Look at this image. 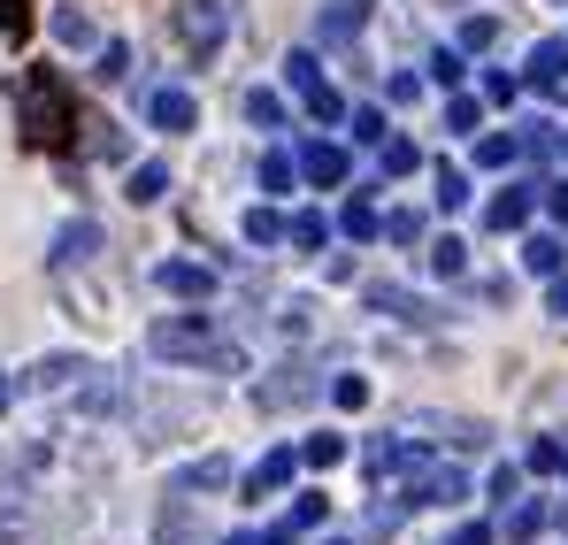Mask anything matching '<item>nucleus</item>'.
Wrapping results in <instances>:
<instances>
[{
  "label": "nucleus",
  "instance_id": "1",
  "mask_svg": "<svg viewBox=\"0 0 568 545\" xmlns=\"http://www.w3.org/2000/svg\"><path fill=\"white\" fill-rule=\"evenodd\" d=\"M146 346L162 354V362H192V369H246V354L215 331V315H162L154 331H146Z\"/></svg>",
  "mask_w": 568,
  "mask_h": 545
},
{
  "label": "nucleus",
  "instance_id": "2",
  "mask_svg": "<svg viewBox=\"0 0 568 545\" xmlns=\"http://www.w3.org/2000/svg\"><path fill=\"white\" fill-rule=\"evenodd\" d=\"M16 123H23V139L31 147H70L78 139V108H70V92L54 70H31L23 92H16Z\"/></svg>",
  "mask_w": 568,
  "mask_h": 545
},
{
  "label": "nucleus",
  "instance_id": "3",
  "mask_svg": "<svg viewBox=\"0 0 568 545\" xmlns=\"http://www.w3.org/2000/svg\"><path fill=\"white\" fill-rule=\"evenodd\" d=\"M223 23H231L223 0H178V39H185V54H200V62L223 47Z\"/></svg>",
  "mask_w": 568,
  "mask_h": 545
},
{
  "label": "nucleus",
  "instance_id": "4",
  "mask_svg": "<svg viewBox=\"0 0 568 545\" xmlns=\"http://www.w3.org/2000/svg\"><path fill=\"white\" fill-rule=\"evenodd\" d=\"M369 8H377V0H323V8H315V39H323V47H354V39L369 31Z\"/></svg>",
  "mask_w": 568,
  "mask_h": 545
},
{
  "label": "nucleus",
  "instance_id": "5",
  "mask_svg": "<svg viewBox=\"0 0 568 545\" xmlns=\"http://www.w3.org/2000/svg\"><path fill=\"white\" fill-rule=\"evenodd\" d=\"M523 85L530 92H568V39H538V47H530Z\"/></svg>",
  "mask_w": 568,
  "mask_h": 545
},
{
  "label": "nucleus",
  "instance_id": "6",
  "mask_svg": "<svg viewBox=\"0 0 568 545\" xmlns=\"http://www.w3.org/2000/svg\"><path fill=\"white\" fill-rule=\"evenodd\" d=\"M292 170H300L307 184H323V192H331V184H346V170H354V162H346V147H331V139H307V147L292 154Z\"/></svg>",
  "mask_w": 568,
  "mask_h": 545
},
{
  "label": "nucleus",
  "instance_id": "7",
  "mask_svg": "<svg viewBox=\"0 0 568 545\" xmlns=\"http://www.w3.org/2000/svg\"><path fill=\"white\" fill-rule=\"evenodd\" d=\"M93 254H100V223H93V215L62 223V231H54V246H47V262H54V270H78V262H93Z\"/></svg>",
  "mask_w": 568,
  "mask_h": 545
},
{
  "label": "nucleus",
  "instance_id": "8",
  "mask_svg": "<svg viewBox=\"0 0 568 545\" xmlns=\"http://www.w3.org/2000/svg\"><path fill=\"white\" fill-rule=\"evenodd\" d=\"M154 284H162L170 300H192V307H200V300L215 292V270H207V262H185V254H178V262H162V270H154Z\"/></svg>",
  "mask_w": 568,
  "mask_h": 545
},
{
  "label": "nucleus",
  "instance_id": "9",
  "mask_svg": "<svg viewBox=\"0 0 568 545\" xmlns=\"http://www.w3.org/2000/svg\"><path fill=\"white\" fill-rule=\"evenodd\" d=\"M530 208H538V184H507L484 200V223L491 231H530Z\"/></svg>",
  "mask_w": 568,
  "mask_h": 545
},
{
  "label": "nucleus",
  "instance_id": "10",
  "mask_svg": "<svg viewBox=\"0 0 568 545\" xmlns=\"http://www.w3.org/2000/svg\"><path fill=\"white\" fill-rule=\"evenodd\" d=\"M146 123H154V131H192V123H200V100H192L185 85H154V100H146Z\"/></svg>",
  "mask_w": 568,
  "mask_h": 545
},
{
  "label": "nucleus",
  "instance_id": "11",
  "mask_svg": "<svg viewBox=\"0 0 568 545\" xmlns=\"http://www.w3.org/2000/svg\"><path fill=\"white\" fill-rule=\"evenodd\" d=\"M423 461H430V446H415V438H377V446H369V476H415V468H423Z\"/></svg>",
  "mask_w": 568,
  "mask_h": 545
},
{
  "label": "nucleus",
  "instance_id": "12",
  "mask_svg": "<svg viewBox=\"0 0 568 545\" xmlns=\"http://www.w3.org/2000/svg\"><path fill=\"white\" fill-rule=\"evenodd\" d=\"M292 468H300V454H292V446L262 454L254 468H246V492H254V499H270V492H284V484H292Z\"/></svg>",
  "mask_w": 568,
  "mask_h": 545
},
{
  "label": "nucleus",
  "instance_id": "13",
  "mask_svg": "<svg viewBox=\"0 0 568 545\" xmlns=\"http://www.w3.org/2000/svg\"><path fill=\"white\" fill-rule=\"evenodd\" d=\"M369 307H377V315H399V323H438V307H430V300H415V292H399V284H377V292H369Z\"/></svg>",
  "mask_w": 568,
  "mask_h": 545
},
{
  "label": "nucleus",
  "instance_id": "14",
  "mask_svg": "<svg viewBox=\"0 0 568 545\" xmlns=\"http://www.w3.org/2000/svg\"><path fill=\"white\" fill-rule=\"evenodd\" d=\"M223 484H231V461H192V468H178V476H170V499H185V492H223Z\"/></svg>",
  "mask_w": 568,
  "mask_h": 545
},
{
  "label": "nucleus",
  "instance_id": "15",
  "mask_svg": "<svg viewBox=\"0 0 568 545\" xmlns=\"http://www.w3.org/2000/svg\"><path fill=\"white\" fill-rule=\"evenodd\" d=\"M85 376V354H47V362H31V392H62V384H78Z\"/></svg>",
  "mask_w": 568,
  "mask_h": 545
},
{
  "label": "nucleus",
  "instance_id": "16",
  "mask_svg": "<svg viewBox=\"0 0 568 545\" xmlns=\"http://www.w3.org/2000/svg\"><path fill=\"white\" fill-rule=\"evenodd\" d=\"M315 384H307V369H277L270 384H254V407H292V400H307Z\"/></svg>",
  "mask_w": 568,
  "mask_h": 545
},
{
  "label": "nucleus",
  "instance_id": "17",
  "mask_svg": "<svg viewBox=\"0 0 568 545\" xmlns=\"http://www.w3.org/2000/svg\"><path fill=\"white\" fill-rule=\"evenodd\" d=\"M561 262H568V246L554 231H530V239H523V270L530 276H561Z\"/></svg>",
  "mask_w": 568,
  "mask_h": 545
},
{
  "label": "nucleus",
  "instance_id": "18",
  "mask_svg": "<svg viewBox=\"0 0 568 545\" xmlns=\"http://www.w3.org/2000/svg\"><path fill=\"white\" fill-rule=\"evenodd\" d=\"M515 162H523V139L515 131H484L476 139V170H515Z\"/></svg>",
  "mask_w": 568,
  "mask_h": 545
},
{
  "label": "nucleus",
  "instance_id": "19",
  "mask_svg": "<svg viewBox=\"0 0 568 545\" xmlns=\"http://www.w3.org/2000/svg\"><path fill=\"white\" fill-rule=\"evenodd\" d=\"M338 231H346L354 246H369V239H377V231H384L377 200H346V208H338Z\"/></svg>",
  "mask_w": 568,
  "mask_h": 545
},
{
  "label": "nucleus",
  "instance_id": "20",
  "mask_svg": "<svg viewBox=\"0 0 568 545\" xmlns=\"http://www.w3.org/2000/svg\"><path fill=\"white\" fill-rule=\"evenodd\" d=\"M284 85L300 92V100H307V92H323V85H331V78H323V62H315V47H300V54H284Z\"/></svg>",
  "mask_w": 568,
  "mask_h": 545
},
{
  "label": "nucleus",
  "instance_id": "21",
  "mask_svg": "<svg viewBox=\"0 0 568 545\" xmlns=\"http://www.w3.org/2000/svg\"><path fill=\"white\" fill-rule=\"evenodd\" d=\"M331 239V223L315 215V208H300V215H284V246H300V254H315Z\"/></svg>",
  "mask_w": 568,
  "mask_h": 545
},
{
  "label": "nucleus",
  "instance_id": "22",
  "mask_svg": "<svg viewBox=\"0 0 568 545\" xmlns=\"http://www.w3.org/2000/svg\"><path fill=\"white\" fill-rule=\"evenodd\" d=\"M538 531H546V499H523V492H515V507H507V538L530 545Z\"/></svg>",
  "mask_w": 568,
  "mask_h": 545
},
{
  "label": "nucleus",
  "instance_id": "23",
  "mask_svg": "<svg viewBox=\"0 0 568 545\" xmlns=\"http://www.w3.org/2000/svg\"><path fill=\"white\" fill-rule=\"evenodd\" d=\"M415 162H423L415 139H377V170L384 178H415Z\"/></svg>",
  "mask_w": 568,
  "mask_h": 545
},
{
  "label": "nucleus",
  "instance_id": "24",
  "mask_svg": "<svg viewBox=\"0 0 568 545\" xmlns=\"http://www.w3.org/2000/svg\"><path fill=\"white\" fill-rule=\"evenodd\" d=\"M162 192H170V162H139V170H131V200H139V208H154Z\"/></svg>",
  "mask_w": 568,
  "mask_h": 545
},
{
  "label": "nucleus",
  "instance_id": "25",
  "mask_svg": "<svg viewBox=\"0 0 568 545\" xmlns=\"http://www.w3.org/2000/svg\"><path fill=\"white\" fill-rule=\"evenodd\" d=\"M338 461H346V438H338V431H315V438L300 446V468H338Z\"/></svg>",
  "mask_w": 568,
  "mask_h": 545
},
{
  "label": "nucleus",
  "instance_id": "26",
  "mask_svg": "<svg viewBox=\"0 0 568 545\" xmlns=\"http://www.w3.org/2000/svg\"><path fill=\"white\" fill-rule=\"evenodd\" d=\"M47 23H54V39H62V47H93V16H85V8H54Z\"/></svg>",
  "mask_w": 568,
  "mask_h": 545
},
{
  "label": "nucleus",
  "instance_id": "27",
  "mask_svg": "<svg viewBox=\"0 0 568 545\" xmlns=\"http://www.w3.org/2000/svg\"><path fill=\"white\" fill-rule=\"evenodd\" d=\"M377 239H392V246H423V208H392Z\"/></svg>",
  "mask_w": 568,
  "mask_h": 545
},
{
  "label": "nucleus",
  "instance_id": "28",
  "mask_svg": "<svg viewBox=\"0 0 568 545\" xmlns=\"http://www.w3.org/2000/svg\"><path fill=\"white\" fill-rule=\"evenodd\" d=\"M323 515H331V499H323V492H300V499H292V515H284V531L300 538V531H315Z\"/></svg>",
  "mask_w": 568,
  "mask_h": 545
},
{
  "label": "nucleus",
  "instance_id": "29",
  "mask_svg": "<svg viewBox=\"0 0 568 545\" xmlns=\"http://www.w3.org/2000/svg\"><path fill=\"white\" fill-rule=\"evenodd\" d=\"M246 239L254 246H284V215L277 208H246Z\"/></svg>",
  "mask_w": 568,
  "mask_h": 545
},
{
  "label": "nucleus",
  "instance_id": "30",
  "mask_svg": "<svg viewBox=\"0 0 568 545\" xmlns=\"http://www.w3.org/2000/svg\"><path fill=\"white\" fill-rule=\"evenodd\" d=\"M246 123H262V131H284V100H277V92H246Z\"/></svg>",
  "mask_w": 568,
  "mask_h": 545
},
{
  "label": "nucleus",
  "instance_id": "31",
  "mask_svg": "<svg viewBox=\"0 0 568 545\" xmlns=\"http://www.w3.org/2000/svg\"><path fill=\"white\" fill-rule=\"evenodd\" d=\"M430 78H438L446 92L462 85V78H469V62H462V47H438V54H430Z\"/></svg>",
  "mask_w": 568,
  "mask_h": 545
},
{
  "label": "nucleus",
  "instance_id": "32",
  "mask_svg": "<svg viewBox=\"0 0 568 545\" xmlns=\"http://www.w3.org/2000/svg\"><path fill=\"white\" fill-rule=\"evenodd\" d=\"M430 270H438V276H462V270H469V246H462V239H438V246H430Z\"/></svg>",
  "mask_w": 568,
  "mask_h": 545
},
{
  "label": "nucleus",
  "instance_id": "33",
  "mask_svg": "<svg viewBox=\"0 0 568 545\" xmlns=\"http://www.w3.org/2000/svg\"><path fill=\"white\" fill-rule=\"evenodd\" d=\"M523 468H530V476H561V438H538V446L523 454Z\"/></svg>",
  "mask_w": 568,
  "mask_h": 545
},
{
  "label": "nucleus",
  "instance_id": "34",
  "mask_svg": "<svg viewBox=\"0 0 568 545\" xmlns=\"http://www.w3.org/2000/svg\"><path fill=\"white\" fill-rule=\"evenodd\" d=\"M292 178H300L292 154H262V192H292Z\"/></svg>",
  "mask_w": 568,
  "mask_h": 545
},
{
  "label": "nucleus",
  "instance_id": "35",
  "mask_svg": "<svg viewBox=\"0 0 568 545\" xmlns=\"http://www.w3.org/2000/svg\"><path fill=\"white\" fill-rule=\"evenodd\" d=\"M476 123H484V108H476L469 92H454L446 100V131H476Z\"/></svg>",
  "mask_w": 568,
  "mask_h": 545
},
{
  "label": "nucleus",
  "instance_id": "36",
  "mask_svg": "<svg viewBox=\"0 0 568 545\" xmlns=\"http://www.w3.org/2000/svg\"><path fill=\"white\" fill-rule=\"evenodd\" d=\"M438 208H446V215L469 208V178H462V170H438Z\"/></svg>",
  "mask_w": 568,
  "mask_h": 545
},
{
  "label": "nucleus",
  "instance_id": "37",
  "mask_svg": "<svg viewBox=\"0 0 568 545\" xmlns=\"http://www.w3.org/2000/svg\"><path fill=\"white\" fill-rule=\"evenodd\" d=\"M491 39H499V23H491V16H469V23H462V54H484Z\"/></svg>",
  "mask_w": 568,
  "mask_h": 545
},
{
  "label": "nucleus",
  "instance_id": "38",
  "mask_svg": "<svg viewBox=\"0 0 568 545\" xmlns=\"http://www.w3.org/2000/svg\"><path fill=\"white\" fill-rule=\"evenodd\" d=\"M399 523H407V499H377V507H369V531H377V538H392Z\"/></svg>",
  "mask_w": 568,
  "mask_h": 545
},
{
  "label": "nucleus",
  "instance_id": "39",
  "mask_svg": "<svg viewBox=\"0 0 568 545\" xmlns=\"http://www.w3.org/2000/svg\"><path fill=\"white\" fill-rule=\"evenodd\" d=\"M123 70H131V47H123V39H108V47H100V70H93V78H108V85H115Z\"/></svg>",
  "mask_w": 568,
  "mask_h": 545
},
{
  "label": "nucleus",
  "instance_id": "40",
  "mask_svg": "<svg viewBox=\"0 0 568 545\" xmlns=\"http://www.w3.org/2000/svg\"><path fill=\"white\" fill-rule=\"evenodd\" d=\"M307 115H315V123H346V100L323 85V92H307Z\"/></svg>",
  "mask_w": 568,
  "mask_h": 545
},
{
  "label": "nucleus",
  "instance_id": "41",
  "mask_svg": "<svg viewBox=\"0 0 568 545\" xmlns=\"http://www.w3.org/2000/svg\"><path fill=\"white\" fill-rule=\"evenodd\" d=\"M346 131H354L362 147H377V139H384V115H377V108H354V115H346Z\"/></svg>",
  "mask_w": 568,
  "mask_h": 545
},
{
  "label": "nucleus",
  "instance_id": "42",
  "mask_svg": "<svg viewBox=\"0 0 568 545\" xmlns=\"http://www.w3.org/2000/svg\"><path fill=\"white\" fill-rule=\"evenodd\" d=\"M384 100H399V108L423 100V78H415V70H392V78H384Z\"/></svg>",
  "mask_w": 568,
  "mask_h": 545
},
{
  "label": "nucleus",
  "instance_id": "43",
  "mask_svg": "<svg viewBox=\"0 0 568 545\" xmlns=\"http://www.w3.org/2000/svg\"><path fill=\"white\" fill-rule=\"evenodd\" d=\"M331 400H338V407H369V376H338Z\"/></svg>",
  "mask_w": 568,
  "mask_h": 545
},
{
  "label": "nucleus",
  "instance_id": "44",
  "mask_svg": "<svg viewBox=\"0 0 568 545\" xmlns=\"http://www.w3.org/2000/svg\"><path fill=\"white\" fill-rule=\"evenodd\" d=\"M484 92H491V100H499V108H507V100H515V92H523V78H515V70H484Z\"/></svg>",
  "mask_w": 568,
  "mask_h": 545
},
{
  "label": "nucleus",
  "instance_id": "45",
  "mask_svg": "<svg viewBox=\"0 0 568 545\" xmlns=\"http://www.w3.org/2000/svg\"><path fill=\"white\" fill-rule=\"evenodd\" d=\"M515 492H523V468H507V461H499V468H491V499H499V507H507V499H515Z\"/></svg>",
  "mask_w": 568,
  "mask_h": 545
},
{
  "label": "nucleus",
  "instance_id": "46",
  "mask_svg": "<svg viewBox=\"0 0 568 545\" xmlns=\"http://www.w3.org/2000/svg\"><path fill=\"white\" fill-rule=\"evenodd\" d=\"M538 192H546V215H554V223H568V178H554V184H538Z\"/></svg>",
  "mask_w": 568,
  "mask_h": 545
},
{
  "label": "nucleus",
  "instance_id": "47",
  "mask_svg": "<svg viewBox=\"0 0 568 545\" xmlns=\"http://www.w3.org/2000/svg\"><path fill=\"white\" fill-rule=\"evenodd\" d=\"M31 23V0H0V31H23Z\"/></svg>",
  "mask_w": 568,
  "mask_h": 545
},
{
  "label": "nucleus",
  "instance_id": "48",
  "mask_svg": "<svg viewBox=\"0 0 568 545\" xmlns=\"http://www.w3.org/2000/svg\"><path fill=\"white\" fill-rule=\"evenodd\" d=\"M454 545H491V523H462V531H454Z\"/></svg>",
  "mask_w": 568,
  "mask_h": 545
},
{
  "label": "nucleus",
  "instance_id": "49",
  "mask_svg": "<svg viewBox=\"0 0 568 545\" xmlns=\"http://www.w3.org/2000/svg\"><path fill=\"white\" fill-rule=\"evenodd\" d=\"M554 315H561V323H568V284H554Z\"/></svg>",
  "mask_w": 568,
  "mask_h": 545
},
{
  "label": "nucleus",
  "instance_id": "50",
  "mask_svg": "<svg viewBox=\"0 0 568 545\" xmlns=\"http://www.w3.org/2000/svg\"><path fill=\"white\" fill-rule=\"evenodd\" d=\"M8 400H16V384H8V376H0V415H8Z\"/></svg>",
  "mask_w": 568,
  "mask_h": 545
},
{
  "label": "nucleus",
  "instance_id": "51",
  "mask_svg": "<svg viewBox=\"0 0 568 545\" xmlns=\"http://www.w3.org/2000/svg\"><path fill=\"white\" fill-rule=\"evenodd\" d=\"M223 545H254V538H223Z\"/></svg>",
  "mask_w": 568,
  "mask_h": 545
},
{
  "label": "nucleus",
  "instance_id": "52",
  "mask_svg": "<svg viewBox=\"0 0 568 545\" xmlns=\"http://www.w3.org/2000/svg\"><path fill=\"white\" fill-rule=\"evenodd\" d=\"M554 147H561V154H568V139H554Z\"/></svg>",
  "mask_w": 568,
  "mask_h": 545
},
{
  "label": "nucleus",
  "instance_id": "53",
  "mask_svg": "<svg viewBox=\"0 0 568 545\" xmlns=\"http://www.w3.org/2000/svg\"><path fill=\"white\" fill-rule=\"evenodd\" d=\"M561 468H568V446H561Z\"/></svg>",
  "mask_w": 568,
  "mask_h": 545
},
{
  "label": "nucleus",
  "instance_id": "54",
  "mask_svg": "<svg viewBox=\"0 0 568 545\" xmlns=\"http://www.w3.org/2000/svg\"><path fill=\"white\" fill-rule=\"evenodd\" d=\"M331 545H346V538H331Z\"/></svg>",
  "mask_w": 568,
  "mask_h": 545
}]
</instances>
